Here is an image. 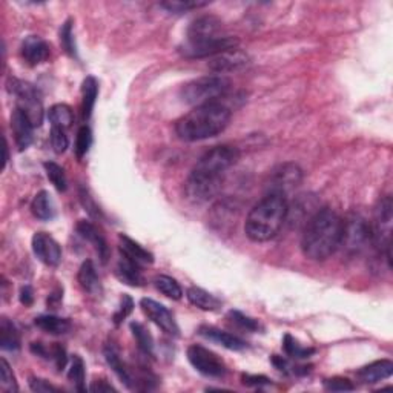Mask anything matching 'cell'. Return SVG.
<instances>
[{"label": "cell", "instance_id": "bcb514c9", "mask_svg": "<svg viewBox=\"0 0 393 393\" xmlns=\"http://www.w3.org/2000/svg\"><path fill=\"white\" fill-rule=\"evenodd\" d=\"M80 200H82V204L85 206V209L91 214L93 217H100V209L95 206L94 200L91 198V195L88 194L86 189H80Z\"/></svg>", "mask_w": 393, "mask_h": 393}, {"label": "cell", "instance_id": "7a4b0ae2", "mask_svg": "<svg viewBox=\"0 0 393 393\" xmlns=\"http://www.w3.org/2000/svg\"><path fill=\"white\" fill-rule=\"evenodd\" d=\"M343 238V218L323 208L309 218L301 237V252L307 260L324 261L337 252Z\"/></svg>", "mask_w": 393, "mask_h": 393}, {"label": "cell", "instance_id": "b9f144b4", "mask_svg": "<svg viewBox=\"0 0 393 393\" xmlns=\"http://www.w3.org/2000/svg\"><path fill=\"white\" fill-rule=\"evenodd\" d=\"M324 388L326 390H331V392H350L355 389V385H353V383L349 378L333 377V378L324 379Z\"/></svg>", "mask_w": 393, "mask_h": 393}, {"label": "cell", "instance_id": "484cf974", "mask_svg": "<svg viewBox=\"0 0 393 393\" xmlns=\"http://www.w3.org/2000/svg\"><path fill=\"white\" fill-rule=\"evenodd\" d=\"M186 296H188L192 306L206 312H217L220 311L222 307V301L212 294L206 292L202 287H189L188 292H186Z\"/></svg>", "mask_w": 393, "mask_h": 393}, {"label": "cell", "instance_id": "681fc988", "mask_svg": "<svg viewBox=\"0 0 393 393\" xmlns=\"http://www.w3.org/2000/svg\"><path fill=\"white\" fill-rule=\"evenodd\" d=\"M62 301V291H59L57 294H53V295H49V298H48V306L51 307H54L59 305V302Z\"/></svg>", "mask_w": 393, "mask_h": 393}, {"label": "cell", "instance_id": "44dd1931", "mask_svg": "<svg viewBox=\"0 0 393 393\" xmlns=\"http://www.w3.org/2000/svg\"><path fill=\"white\" fill-rule=\"evenodd\" d=\"M103 355H105V359H106V363L108 366L111 367L112 372L115 373V375L119 377V379L121 383H123L126 388H135V381H134V378L131 375V372L128 367L125 366L123 361H121L120 358V353L117 350V347H115L114 344L111 343H108L105 346V349H103Z\"/></svg>", "mask_w": 393, "mask_h": 393}, {"label": "cell", "instance_id": "6da1fadb", "mask_svg": "<svg viewBox=\"0 0 393 393\" xmlns=\"http://www.w3.org/2000/svg\"><path fill=\"white\" fill-rule=\"evenodd\" d=\"M238 158L240 152L235 146L220 145L209 150L198 160L186 180L184 191L188 198L195 203H204L215 197L222 188L224 172L234 166Z\"/></svg>", "mask_w": 393, "mask_h": 393}, {"label": "cell", "instance_id": "d4e9b609", "mask_svg": "<svg viewBox=\"0 0 393 393\" xmlns=\"http://www.w3.org/2000/svg\"><path fill=\"white\" fill-rule=\"evenodd\" d=\"M77 281H79L80 287L86 294L95 295L102 291L97 269H95L94 263L91 260H86V261L82 263V266L79 269V274H77Z\"/></svg>", "mask_w": 393, "mask_h": 393}, {"label": "cell", "instance_id": "ab89813d", "mask_svg": "<svg viewBox=\"0 0 393 393\" xmlns=\"http://www.w3.org/2000/svg\"><path fill=\"white\" fill-rule=\"evenodd\" d=\"M60 43H62V48L65 49V53L68 56L77 57L74 34H73V19H68V21L63 23V27L60 29Z\"/></svg>", "mask_w": 393, "mask_h": 393}, {"label": "cell", "instance_id": "9a60e30c", "mask_svg": "<svg viewBox=\"0 0 393 393\" xmlns=\"http://www.w3.org/2000/svg\"><path fill=\"white\" fill-rule=\"evenodd\" d=\"M22 57L29 67H37L49 59V45L38 36H28L22 43Z\"/></svg>", "mask_w": 393, "mask_h": 393}, {"label": "cell", "instance_id": "9c48e42d", "mask_svg": "<svg viewBox=\"0 0 393 393\" xmlns=\"http://www.w3.org/2000/svg\"><path fill=\"white\" fill-rule=\"evenodd\" d=\"M369 241H372V229L361 215H350L347 220H343V238L341 246L347 252H359Z\"/></svg>", "mask_w": 393, "mask_h": 393}, {"label": "cell", "instance_id": "5b68a950", "mask_svg": "<svg viewBox=\"0 0 393 393\" xmlns=\"http://www.w3.org/2000/svg\"><path fill=\"white\" fill-rule=\"evenodd\" d=\"M230 89V80L223 75H206L192 80L182 88L180 97L184 103L194 108L222 103V99L228 95Z\"/></svg>", "mask_w": 393, "mask_h": 393}, {"label": "cell", "instance_id": "ee69618b", "mask_svg": "<svg viewBox=\"0 0 393 393\" xmlns=\"http://www.w3.org/2000/svg\"><path fill=\"white\" fill-rule=\"evenodd\" d=\"M28 384H29V389L33 390V392H37V393H57V392H60L59 389L56 388V385H53L49 381H47V379H43V378L31 377Z\"/></svg>", "mask_w": 393, "mask_h": 393}, {"label": "cell", "instance_id": "60d3db41", "mask_svg": "<svg viewBox=\"0 0 393 393\" xmlns=\"http://www.w3.org/2000/svg\"><path fill=\"white\" fill-rule=\"evenodd\" d=\"M49 139H51V146H53L56 154H63L68 150L69 140L65 130H60V128H51Z\"/></svg>", "mask_w": 393, "mask_h": 393}, {"label": "cell", "instance_id": "cb8c5ba5", "mask_svg": "<svg viewBox=\"0 0 393 393\" xmlns=\"http://www.w3.org/2000/svg\"><path fill=\"white\" fill-rule=\"evenodd\" d=\"M97 95H99V82L95 77L88 75L82 83V117L85 121L91 119Z\"/></svg>", "mask_w": 393, "mask_h": 393}, {"label": "cell", "instance_id": "8fae6325", "mask_svg": "<svg viewBox=\"0 0 393 393\" xmlns=\"http://www.w3.org/2000/svg\"><path fill=\"white\" fill-rule=\"evenodd\" d=\"M33 252L43 264L49 267L59 266L62 261V248L47 232H36L33 235Z\"/></svg>", "mask_w": 393, "mask_h": 393}, {"label": "cell", "instance_id": "7402d4cb", "mask_svg": "<svg viewBox=\"0 0 393 393\" xmlns=\"http://www.w3.org/2000/svg\"><path fill=\"white\" fill-rule=\"evenodd\" d=\"M393 373V363L390 359H381V361H375L369 366H364L363 369L358 370V378L363 383L367 384H373V383H379L383 379H388L392 377Z\"/></svg>", "mask_w": 393, "mask_h": 393}, {"label": "cell", "instance_id": "30bf717a", "mask_svg": "<svg viewBox=\"0 0 393 393\" xmlns=\"http://www.w3.org/2000/svg\"><path fill=\"white\" fill-rule=\"evenodd\" d=\"M140 307L143 313L150 318L154 324L162 329V331L171 337H178L180 329L177 326V321L174 320L172 313L167 311V307L163 306L152 298H143L140 301Z\"/></svg>", "mask_w": 393, "mask_h": 393}, {"label": "cell", "instance_id": "7bdbcfd3", "mask_svg": "<svg viewBox=\"0 0 393 393\" xmlns=\"http://www.w3.org/2000/svg\"><path fill=\"white\" fill-rule=\"evenodd\" d=\"M132 311H134V300L130 295H123V298H121V302L119 306V311L114 313V324L120 326L128 317H130Z\"/></svg>", "mask_w": 393, "mask_h": 393}, {"label": "cell", "instance_id": "e0dca14e", "mask_svg": "<svg viewBox=\"0 0 393 393\" xmlns=\"http://www.w3.org/2000/svg\"><path fill=\"white\" fill-rule=\"evenodd\" d=\"M77 232H79V235L83 240H86L88 243L93 244L100 261L105 264L109 259V246L105 240V237L102 235V232L95 228L91 222L86 220H80L77 223Z\"/></svg>", "mask_w": 393, "mask_h": 393}, {"label": "cell", "instance_id": "ffe728a7", "mask_svg": "<svg viewBox=\"0 0 393 393\" xmlns=\"http://www.w3.org/2000/svg\"><path fill=\"white\" fill-rule=\"evenodd\" d=\"M119 240H120L121 257H125V259L137 263L139 266L154 263V255L150 252V250L145 249L143 246H140V244L137 241H134L132 238H130L125 234H121L119 237Z\"/></svg>", "mask_w": 393, "mask_h": 393}, {"label": "cell", "instance_id": "f6af8a7d", "mask_svg": "<svg viewBox=\"0 0 393 393\" xmlns=\"http://www.w3.org/2000/svg\"><path fill=\"white\" fill-rule=\"evenodd\" d=\"M241 379L248 388H263V385L270 384V379L264 375H243Z\"/></svg>", "mask_w": 393, "mask_h": 393}, {"label": "cell", "instance_id": "5bb4252c", "mask_svg": "<svg viewBox=\"0 0 393 393\" xmlns=\"http://www.w3.org/2000/svg\"><path fill=\"white\" fill-rule=\"evenodd\" d=\"M302 180V171L294 163H287L280 166L272 177V189L270 192H278L285 195L289 189L296 188Z\"/></svg>", "mask_w": 393, "mask_h": 393}, {"label": "cell", "instance_id": "3957f363", "mask_svg": "<svg viewBox=\"0 0 393 393\" xmlns=\"http://www.w3.org/2000/svg\"><path fill=\"white\" fill-rule=\"evenodd\" d=\"M289 204L286 195L269 192L261 202L257 203L244 222V232L249 240L264 243L272 240L287 220Z\"/></svg>", "mask_w": 393, "mask_h": 393}, {"label": "cell", "instance_id": "277c9868", "mask_svg": "<svg viewBox=\"0 0 393 393\" xmlns=\"http://www.w3.org/2000/svg\"><path fill=\"white\" fill-rule=\"evenodd\" d=\"M230 109L223 103L197 106L177 120L176 132L184 141H200L217 137L230 121Z\"/></svg>", "mask_w": 393, "mask_h": 393}, {"label": "cell", "instance_id": "83f0119b", "mask_svg": "<svg viewBox=\"0 0 393 393\" xmlns=\"http://www.w3.org/2000/svg\"><path fill=\"white\" fill-rule=\"evenodd\" d=\"M34 324L40 331L49 335H65L71 331V321L67 318L56 317V315H40L34 320Z\"/></svg>", "mask_w": 393, "mask_h": 393}, {"label": "cell", "instance_id": "74e56055", "mask_svg": "<svg viewBox=\"0 0 393 393\" xmlns=\"http://www.w3.org/2000/svg\"><path fill=\"white\" fill-rule=\"evenodd\" d=\"M93 145V132L89 130V126L83 125L79 132H77V140H75V156L79 160L86 156L89 147Z\"/></svg>", "mask_w": 393, "mask_h": 393}, {"label": "cell", "instance_id": "52a82bcc", "mask_svg": "<svg viewBox=\"0 0 393 393\" xmlns=\"http://www.w3.org/2000/svg\"><path fill=\"white\" fill-rule=\"evenodd\" d=\"M238 38L232 36H218L212 38H200V40H186L178 48V53L186 59H203L214 57L238 47Z\"/></svg>", "mask_w": 393, "mask_h": 393}, {"label": "cell", "instance_id": "ba28073f", "mask_svg": "<svg viewBox=\"0 0 393 393\" xmlns=\"http://www.w3.org/2000/svg\"><path fill=\"white\" fill-rule=\"evenodd\" d=\"M188 359L191 366L194 367L197 372L208 378H223L228 373V367L224 364V361L209 349L200 346L192 344L188 347Z\"/></svg>", "mask_w": 393, "mask_h": 393}, {"label": "cell", "instance_id": "ac0fdd59", "mask_svg": "<svg viewBox=\"0 0 393 393\" xmlns=\"http://www.w3.org/2000/svg\"><path fill=\"white\" fill-rule=\"evenodd\" d=\"M198 333L204 337L206 340L209 341H214V343L223 346L224 349H229V350H244L248 347V343L244 340H241L240 337H237V335H232L226 331H222V329H217V327H212V326H203L200 327Z\"/></svg>", "mask_w": 393, "mask_h": 393}, {"label": "cell", "instance_id": "f907efd6", "mask_svg": "<svg viewBox=\"0 0 393 393\" xmlns=\"http://www.w3.org/2000/svg\"><path fill=\"white\" fill-rule=\"evenodd\" d=\"M6 162H8V143H6V140H3V165L2 167L5 169Z\"/></svg>", "mask_w": 393, "mask_h": 393}, {"label": "cell", "instance_id": "c3c4849f", "mask_svg": "<svg viewBox=\"0 0 393 393\" xmlns=\"http://www.w3.org/2000/svg\"><path fill=\"white\" fill-rule=\"evenodd\" d=\"M19 298H21V302L23 306H31L34 302V291L31 286H23L21 289V295H19Z\"/></svg>", "mask_w": 393, "mask_h": 393}, {"label": "cell", "instance_id": "4fadbf2b", "mask_svg": "<svg viewBox=\"0 0 393 393\" xmlns=\"http://www.w3.org/2000/svg\"><path fill=\"white\" fill-rule=\"evenodd\" d=\"M11 130L14 134L16 145L21 151H25L33 143L34 139V125L22 109L16 108L11 115Z\"/></svg>", "mask_w": 393, "mask_h": 393}, {"label": "cell", "instance_id": "f35d334b", "mask_svg": "<svg viewBox=\"0 0 393 393\" xmlns=\"http://www.w3.org/2000/svg\"><path fill=\"white\" fill-rule=\"evenodd\" d=\"M228 320H230L232 324H235L240 329H243V331H248V332H257L261 329L259 321H257L255 318L248 317V315H244L240 311H230L228 313Z\"/></svg>", "mask_w": 393, "mask_h": 393}, {"label": "cell", "instance_id": "4dcf8cb0", "mask_svg": "<svg viewBox=\"0 0 393 393\" xmlns=\"http://www.w3.org/2000/svg\"><path fill=\"white\" fill-rule=\"evenodd\" d=\"M130 327H131V332L134 335L135 341H137L139 349L143 352L145 355L154 357V347L156 346H154V338H152L151 332L147 331L143 324L139 323V321H132Z\"/></svg>", "mask_w": 393, "mask_h": 393}, {"label": "cell", "instance_id": "836d02e7", "mask_svg": "<svg viewBox=\"0 0 393 393\" xmlns=\"http://www.w3.org/2000/svg\"><path fill=\"white\" fill-rule=\"evenodd\" d=\"M283 349H285L287 357L294 359H305L315 353V349H312V347H302L291 333H286L285 338H283Z\"/></svg>", "mask_w": 393, "mask_h": 393}, {"label": "cell", "instance_id": "1f68e13d", "mask_svg": "<svg viewBox=\"0 0 393 393\" xmlns=\"http://www.w3.org/2000/svg\"><path fill=\"white\" fill-rule=\"evenodd\" d=\"M86 372H85V363H83L82 357L74 355L71 358V364L68 369V379L74 384V388L79 392L86 390V381H85Z\"/></svg>", "mask_w": 393, "mask_h": 393}, {"label": "cell", "instance_id": "d6986e66", "mask_svg": "<svg viewBox=\"0 0 393 393\" xmlns=\"http://www.w3.org/2000/svg\"><path fill=\"white\" fill-rule=\"evenodd\" d=\"M29 350L34 353L36 357H40L45 358L48 361H53L56 369L62 372L65 369L67 364H68V355H67V350L65 347L59 343H53V344H43L40 341H34V343H31L29 346Z\"/></svg>", "mask_w": 393, "mask_h": 393}, {"label": "cell", "instance_id": "7c38bea8", "mask_svg": "<svg viewBox=\"0 0 393 393\" xmlns=\"http://www.w3.org/2000/svg\"><path fill=\"white\" fill-rule=\"evenodd\" d=\"M248 63H249V56L246 53H243V51L234 48L212 57L208 67L211 71H214L217 74H224L241 69L246 67Z\"/></svg>", "mask_w": 393, "mask_h": 393}, {"label": "cell", "instance_id": "7dc6e473", "mask_svg": "<svg viewBox=\"0 0 393 393\" xmlns=\"http://www.w3.org/2000/svg\"><path fill=\"white\" fill-rule=\"evenodd\" d=\"M89 390L91 392H97V393H109V392H117L115 390L111 384H109L108 381H105V379H95V381H93V384L89 385Z\"/></svg>", "mask_w": 393, "mask_h": 393}, {"label": "cell", "instance_id": "f546056e", "mask_svg": "<svg viewBox=\"0 0 393 393\" xmlns=\"http://www.w3.org/2000/svg\"><path fill=\"white\" fill-rule=\"evenodd\" d=\"M48 120L51 128H60V130H68V128L74 123V114L71 106L65 103H57L53 105L48 111Z\"/></svg>", "mask_w": 393, "mask_h": 393}, {"label": "cell", "instance_id": "e575fe53", "mask_svg": "<svg viewBox=\"0 0 393 393\" xmlns=\"http://www.w3.org/2000/svg\"><path fill=\"white\" fill-rule=\"evenodd\" d=\"M43 167H45V171H47L48 180L53 183L54 188L59 192H65L68 189V180H67L63 167L54 162H45Z\"/></svg>", "mask_w": 393, "mask_h": 393}, {"label": "cell", "instance_id": "f1b7e54d", "mask_svg": "<svg viewBox=\"0 0 393 393\" xmlns=\"http://www.w3.org/2000/svg\"><path fill=\"white\" fill-rule=\"evenodd\" d=\"M0 347L11 352L21 349V333L14 323L5 317L0 320Z\"/></svg>", "mask_w": 393, "mask_h": 393}, {"label": "cell", "instance_id": "8992f818", "mask_svg": "<svg viewBox=\"0 0 393 393\" xmlns=\"http://www.w3.org/2000/svg\"><path fill=\"white\" fill-rule=\"evenodd\" d=\"M8 91L16 95V108L22 109L28 115L34 128L40 126L43 123V105L37 88L25 80L11 79L8 83Z\"/></svg>", "mask_w": 393, "mask_h": 393}, {"label": "cell", "instance_id": "2e32d148", "mask_svg": "<svg viewBox=\"0 0 393 393\" xmlns=\"http://www.w3.org/2000/svg\"><path fill=\"white\" fill-rule=\"evenodd\" d=\"M223 23L215 16H203L195 19L188 28L186 40H200V38H212L222 36Z\"/></svg>", "mask_w": 393, "mask_h": 393}, {"label": "cell", "instance_id": "8d00e7d4", "mask_svg": "<svg viewBox=\"0 0 393 393\" xmlns=\"http://www.w3.org/2000/svg\"><path fill=\"white\" fill-rule=\"evenodd\" d=\"M0 389L8 393L19 392L14 373H12V369L5 358L0 359Z\"/></svg>", "mask_w": 393, "mask_h": 393}, {"label": "cell", "instance_id": "4316f807", "mask_svg": "<svg viewBox=\"0 0 393 393\" xmlns=\"http://www.w3.org/2000/svg\"><path fill=\"white\" fill-rule=\"evenodd\" d=\"M31 212L38 220L48 222L53 220L56 217V206L53 203V198H51L49 192L40 191L38 194L33 198V203H31Z\"/></svg>", "mask_w": 393, "mask_h": 393}, {"label": "cell", "instance_id": "d590c367", "mask_svg": "<svg viewBox=\"0 0 393 393\" xmlns=\"http://www.w3.org/2000/svg\"><path fill=\"white\" fill-rule=\"evenodd\" d=\"M208 5V2H191V0H167V2H162L160 6L167 12H172V14H183V12H188L191 10H198L203 8V6Z\"/></svg>", "mask_w": 393, "mask_h": 393}, {"label": "cell", "instance_id": "603a6c76", "mask_svg": "<svg viewBox=\"0 0 393 393\" xmlns=\"http://www.w3.org/2000/svg\"><path fill=\"white\" fill-rule=\"evenodd\" d=\"M115 275H117V278L121 283H125L128 286L141 287L145 285V276L141 274L139 264L125 259V257H121L119 260L117 267H115Z\"/></svg>", "mask_w": 393, "mask_h": 393}, {"label": "cell", "instance_id": "d6a6232c", "mask_svg": "<svg viewBox=\"0 0 393 393\" xmlns=\"http://www.w3.org/2000/svg\"><path fill=\"white\" fill-rule=\"evenodd\" d=\"M154 285H156L157 291L162 292L165 296L171 300H182L183 296V289L178 285L177 280H174L172 276L167 275H158L156 280H154Z\"/></svg>", "mask_w": 393, "mask_h": 393}]
</instances>
